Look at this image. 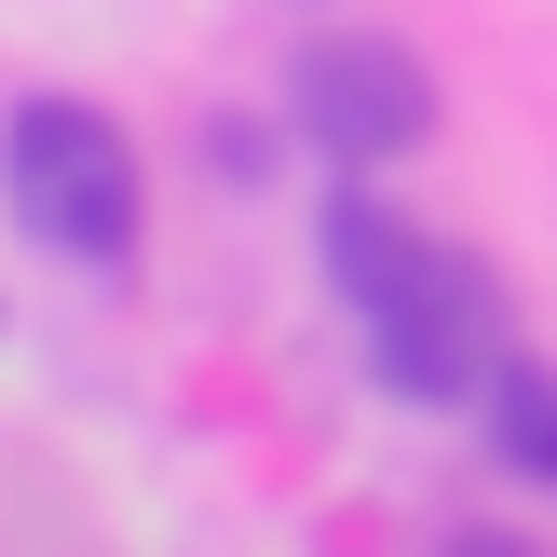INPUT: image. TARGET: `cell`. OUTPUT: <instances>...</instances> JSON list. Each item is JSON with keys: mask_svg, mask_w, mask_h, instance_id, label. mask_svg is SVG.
I'll use <instances>...</instances> for the list:
<instances>
[{"mask_svg": "<svg viewBox=\"0 0 557 557\" xmlns=\"http://www.w3.org/2000/svg\"><path fill=\"white\" fill-rule=\"evenodd\" d=\"M286 109H299V136H313L326 163H408V150L435 136V82H422V54L381 41V27H326V41H299Z\"/></svg>", "mask_w": 557, "mask_h": 557, "instance_id": "3957f363", "label": "cell"}, {"mask_svg": "<svg viewBox=\"0 0 557 557\" xmlns=\"http://www.w3.org/2000/svg\"><path fill=\"white\" fill-rule=\"evenodd\" d=\"M476 408H490V449H504L531 490H557V368H544V354H504Z\"/></svg>", "mask_w": 557, "mask_h": 557, "instance_id": "277c9868", "label": "cell"}, {"mask_svg": "<svg viewBox=\"0 0 557 557\" xmlns=\"http://www.w3.org/2000/svg\"><path fill=\"white\" fill-rule=\"evenodd\" d=\"M449 557H531V544H504V531H462V544H449Z\"/></svg>", "mask_w": 557, "mask_h": 557, "instance_id": "5b68a950", "label": "cell"}, {"mask_svg": "<svg viewBox=\"0 0 557 557\" xmlns=\"http://www.w3.org/2000/svg\"><path fill=\"white\" fill-rule=\"evenodd\" d=\"M0 190H14L27 245H54V259H82V272H123L136 232H150L136 150H123V123H109L96 96H14V123H0Z\"/></svg>", "mask_w": 557, "mask_h": 557, "instance_id": "7a4b0ae2", "label": "cell"}, {"mask_svg": "<svg viewBox=\"0 0 557 557\" xmlns=\"http://www.w3.org/2000/svg\"><path fill=\"white\" fill-rule=\"evenodd\" d=\"M326 286L354 299L381 381H395V395H422V408L490 395V368L517 354V341H504V286H490L462 245L408 232L395 205H368V190H341V205H326Z\"/></svg>", "mask_w": 557, "mask_h": 557, "instance_id": "6da1fadb", "label": "cell"}]
</instances>
